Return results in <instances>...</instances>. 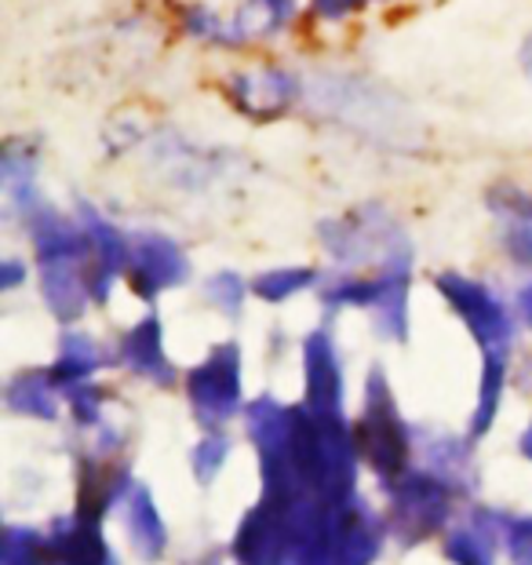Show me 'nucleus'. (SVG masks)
Wrapping results in <instances>:
<instances>
[{"label": "nucleus", "instance_id": "3", "mask_svg": "<svg viewBox=\"0 0 532 565\" xmlns=\"http://www.w3.org/2000/svg\"><path fill=\"white\" fill-rule=\"evenodd\" d=\"M131 270H136L139 292L150 296L161 285L183 281L187 278V259L172 242H164V237H157V234H147V237H139V245H136Z\"/></svg>", "mask_w": 532, "mask_h": 565}, {"label": "nucleus", "instance_id": "8", "mask_svg": "<svg viewBox=\"0 0 532 565\" xmlns=\"http://www.w3.org/2000/svg\"><path fill=\"white\" fill-rule=\"evenodd\" d=\"M522 310H525L529 321H532V288H529V292H522Z\"/></svg>", "mask_w": 532, "mask_h": 565}, {"label": "nucleus", "instance_id": "1", "mask_svg": "<svg viewBox=\"0 0 532 565\" xmlns=\"http://www.w3.org/2000/svg\"><path fill=\"white\" fill-rule=\"evenodd\" d=\"M299 77L281 66H256L226 81L230 103L252 121H274L299 103Z\"/></svg>", "mask_w": 532, "mask_h": 565}, {"label": "nucleus", "instance_id": "2", "mask_svg": "<svg viewBox=\"0 0 532 565\" xmlns=\"http://www.w3.org/2000/svg\"><path fill=\"white\" fill-rule=\"evenodd\" d=\"M296 0H241L234 19H226V47L266 41L296 19Z\"/></svg>", "mask_w": 532, "mask_h": 565}, {"label": "nucleus", "instance_id": "5", "mask_svg": "<svg viewBox=\"0 0 532 565\" xmlns=\"http://www.w3.org/2000/svg\"><path fill=\"white\" fill-rule=\"evenodd\" d=\"M304 285H310V270H274L256 281V292L266 299H285L288 292H299Z\"/></svg>", "mask_w": 532, "mask_h": 565}, {"label": "nucleus", "instance_id": "7", "mask_svg": "<svg viewBox=\"0 0 532 565\" xmlns=\"http://www.w3.org/2000/svg\"><path fill=\"white\" fill-rule=\"evenodd\" d=\"M518 66H522V74L532 81V33L522 41V47H518Z\"/></svg>", "mask_w": 532, "mask_h": 565}, {"label": "nucleus", "instance_id": "6", "mask_svg": "<svg viewBox=\"0 0 532 565\" xmlns=\"http://www.w3.org/2000/svg\"><path fill=\"white\" fill-rule=\"evenodd\" d=\"M369 0H310V11L324 22H336V19H350L365 8Z\"/></svg>", "mask_w": 532, "mask_h": 565}, {"label": "nucleus", "instance_id": "4", "mask_svg": "<svg viewBox=\"0 0 532 565\" xmlns=\"http://www.w3.org/2000/svg\"><path fill=\"white\" fill-rule=\"evenodd\" d=\"M183 26H187V33H190L193 41L223 44V47H226V19L220 15V11L193 4V8L183 11Z\"/></svg>", "mask_w": 532, "mask_h": 565}]
</instances>
